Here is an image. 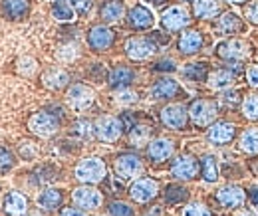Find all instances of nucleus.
Instances as JSON below:
<instances>
[{
    "label": "nucleus",
    "instance_id": "412c9836",
    "mask_svg": "<svg viewBox=\"0 0 258 216\" xmlns=\"http://www.w3.org/2000/svg\"><path fill=\"white\" fill-rule=\"evenodd\" d=\"M36 204L42 212H56L64 206V190L54 188V186H46L40 190Z\"/></svg>",
    "mask_w": 258,
    "mask_h": 216
},
{
    "label": "nucleus",
    "instance_id": "c9c22d12",
    "mask_svg": "<svg viewBox=\"0 0 258 216\" xmlns=\"http://www.w3.org/2000/svg\"><path fill=\"white\" fill-rule=\"evenodd\" d=\"M16 155H18L22 161H34V159L40 155V145H38L34 139H22V141H18V145H16Z\"/></svg>",
    "mask_w": 258,
    "mask_h": 216
},
{
    "label": "nucleus",
    "instance_id": "0eeeda50",
    "mask_svg": "<svg viewBox=\"0 0 258 216\" xmlns=\"http://www.w3.org/2000/svg\"><path fill=\"white\" fill-rule=\"evenodd\" d=\"M125 56L131 62H145L149 58H153L159 50V46L153 42V38H145V36H133L125 40Z\"/></svg>",
    "mask_w": 258,
    "mask_h": 216
},
{
    "label": "nucleus",
    "instance_id": "6e6d98bb",
    "mask_svg": "<svg viewBox=\"0 0 258 216\" xmlns=\"http://www.w3.org/2000/svg\"><path fill=\"white\" fill-rule=\"evenodd\" d=\"M24 216H44V212L38 208V210H28V212H26Z\"/></svg>",
    "mask_w": 258,
    "mask_h": 216
},
{
    "label": "nucleus",
    "instance_id": "2f4dec72",
    "mask_svg": "<svg viewBox=\"0 0 258 216\" xmlns=\"http://www.w3.org/2000/svg\"><path fill=\"white\" fill-rule=\"evenodd\" d=\"M163 198H165V202H167L169 206L183 204V202L189 198V188L183 185H177V183L167 185L165 186V190H163Z\"/></svg>",
    "mask_w": 258,
    "mask_h": 216
},
{
    "label": "nucleus",
    "instance_id": "f3484780",
    "mask_svg": "<svg viewBox=\"0 0 258 216\" xmlns=\"http://www.w3.org/2000/svg\"><path fill=\"white\" fill-rule=\"evenodd\" d=\"M70 74L66 71L64 67L60 65H52V67H46L40 76V84L50 90V92H62V90H68L70 88Z\"/></svg>",
    "mask_w": 258,
    "mask_h": 216
},
{
    "label": "nucleus",
    "instance_id": "ddd939ff",
    "mask_svg": "<svg viewBox=\"0 0 258 216\" xmlns=\"http://www.w3.org/2000/svg\"><path fill=\"white\" fill-rule=\"evenodd\" d=\"M191 12L185 6H169L165 8L161 14V26L167 32H183L187 30V26L191 24Z\"/></svg>",
    "mask_w": 258,
    "mask_h": 216
},
{
    "label": "nucleus",
    "instance_id": "20e7f679",
    "mask_svg": "<svg viewBox=\"0 0 258 216\" xmlns=\"http://www.w3.org/2000/svg\"><path fill=\"white\" fill-rule=\"evenodd\" d=\"M125 133V125L121 117L115 115H99L94 121V135L101 143H117Z\"/></svg>",
    "mask_w": 258,
    "mask_h": 216
},
{
    "label": "nucleus",
    "instance_id": "393cba45",
    "mask_svg": "<svg viewBox=\"0 0 258 216\" xmlns=\"http://www.w3.org/2000/svg\"><path fill=\"white\" fill-rule=\"evenodd\" d=\"M215 198H217V202L223 206V208H238V206H242L244 204V198H246V194H244V190L240 188V186H223L217 194H215Z\"/></svg>",
    "mask_w": 258,
    "mask_h": 216
},
{
    "label": "nucleus",
    "instance_id": "de8ad7c7",
    "mask_svg": "<svg viewBox=\"0 0 258 216\" xmlns=\"http://www.w3.org/2000/svg\"><path fill=\"white\" fill-rule=\"evenodd\" d=\"M244 16H246V20H248L250 24L258 26V2H252V4H248V6L244 8Z\"/></svg>",
    "mask_w": 258,
    "mask_h": 216
},
{
    "label": "nucleus",
    "instance_id": "f03ea898",
    "mask_svg": "<svg viewBox=\"0 0 258 216\" xmlns=\"http://www.w3.org/2000/svg\"><path fill=\"white\" fill-rule=\"evenodd\" d=\"M107 177V167L99 157H86L76 163L74 179L80 185H99Z\"/></svg>",
    "mask_w": 258,
    "mask_h": 216
},
{
    "label": "nucleus",
    "instance_id": "9d476101",
    "mask_svg": "<svg viewBox=\"0 0 258 216\" xmlns=\"http://www.w3.org/2000/svg\"><path fill=\"white\" fill-rule=\"evenodd\" d=\"M96 101V92L88 84H70L66 90V103L74 111H86L94 105Z\"/></svg>",
    "mask_w": 258,
    "mask_h": 216
},
{
    "label": "nucleus",
    "instance_id": "72a5a7b5",
    "mask_svg": "<svg viewBox=\"0 0 258 216\" xmlns=\"http://www.w3.org/2000/svg\"><path fill=\"white\" fill-rule=\"evenodd\" d=\"M240 151L248 155H258V127H248L240 135Z\"/></svg>",
    "mask_w": 258,
    "mask_h": 216
},
{
    "label": "nucleus",
    "instance_id": "7c9ffc66",
    "mask_svg": "<svg viewBox=\"0 0 258 216\" xmlns=\"http://www.w3.org/2000/svg\"><path fill=\"white\" fill-rule=\"evenodd\" d=\"M193 14L199 20H213L221 14V2L219 0H195Z\"/></svg>",
    "mask_w": 258,
    "mask_h": 216
},
{
    "label": "nucleus",
    "instance_id": "423d86ee",
    "mask_svg": "<svg viewBox=\"0 0 258 216\" xmlns=\"http://www.w3.org/2000/svg\"><path fill=\"white\" fill-rule=\"evenodd\" d=\"M159 192H161V185L153 177L135 179L129 186V198L137 204H149L151 200H155L159 196Z\"/></svg>",
    "mask_w": 258,
    "mask_h": 216
},
{
    "label": "nucleus",
    "instance_id": "c03bdc74",
    "mask_svg": "<svg viewBox=\"0 0 258 216\" xmlns=\"http://www.w3.org/2000/svg\"><path fill=\"white\" fill-rule=\"evenodd\" d=\"M181 216H213L203 202H189L181 208Z\"/></svg>",
    "mask_w": 258,
    "mask_h": 216
},
{
    "label": "nucleus",
    "instance_id": "1a4fd4ad",
    "mask_svg": "<svg viewBox=\"0 0 258 216\" xmlns=\"http://www.w3.org/2000/svg\"><path fill=\"white\" fill-rule=\"evenodd\" d=\"M72 202L88 212L99 210L103 206V192L96 185H80L72 190Z\"/></svg>",
    "mask_w": 258,
    "mask_h": 216
},
{
    "label": "nucleus",
    "instance_id": "58836bf2",
    "mask_svg": "<svg viewBox=\"0 0 258 216\" xmlns=\"http://www.w3.org/2000/svg\"><path fill=\"white\" fill-rule=\"evenodd\" d=\"M242 115L250 121H258V93H250L242 101Z\"/></svg>",
    "mask_w": 258,
    "mask_h": 216
},
{
    "label": "nucleus",
    "instance_id": "bb28decb",
    "mask_svg": "<svg viewBox=\"0 0 258 216\" xmlns=\"http://www.w3.org/2000/svg\"><path fill=\"white\" fill-rule=\"evenodd\" d=\"M125 16V2L123 0H105L99 8V18L103 24L119 22Z\"/></svg>",
    "mask_w": 258,
    "mask_h": 216
},
{
    "label": "nucleus",
    "instance_id": "7ed1b4c3",
    "mask_svg": "<svg viewBox=\"0 0 258 216\" xmlns=\"http://www.w3.org/2000/svg\"><path fill=\"white\" fill-rule=\"evenodd\" d=\"M145 165H143V159L133 151H125V153L115 155L113 159V175L115 179L119 181H135L141 173H143Z\"/></svg>",
    "mask_w": 258,
    "mask_h": 216
},
{
    "label": "nucleus",
    "instance_id": "052dcab7",
    "mask_svg": "<svg viewBox=\"0 0 258 216\" xmlns=\"http://www.w3.org/2000/svg\"><path fill=\"white\" fill-rule=\"evenodd\" d=\"M56 2H64V0H56Z\"/></svg>",
    "mask_w": 258,
    "mask_h": 216
},
{
    "label": "nucleus",
    "instance_id": "864d4df0",
    "mask_svg": "<svg viewBox=\"0 0 258 216\" xmlns=\"http://www.w3.org/2000/svg\"><path fill=\"white\" fill-rule=\"evenodd\" d=\"M238 95H240L238 92H226L225 93V101H226V103H236V101H238Z\"/></svg>",
    "mask_w": 258,
    "mask_h": 216
},
{
    "label": "nucleus",
    "instance_id": "603ef678",
    "mask_svg": "<svg viewBox=\"0 0 258 216\" xmlns=\"http://www.w3.org/2000/svg\"><path fill=\"white\" fill-rule=\"evenodd\" d=\"M141 216H163V208L161 206H147Z\"/></svg>",
    "mask_w": 258,
    "mask_h": 216
},
{
    "label": "nucleus",
    "instance_id": "b1692460",
    "mask_svg": "<svg viewBox=\"0 0 258 216\" xmlns=\"http://www.w3.org/2000/svg\"><path fill=\"white\" fill-rule=\"evenodd\" d=\"M203 44H205V38L199 30H183L177 40L179 54L183 56H195L197 52H201Z\"/></svg>",
    "mask_w": 258,
    "mask_h": 216
},
{
    "label": "nucleus",
    "instance_id": "5701e85b",
    "mask_svg": "<svg viewBox=\"0 0 258 216\" xmlns=\"http://www.w3.org/2000/svg\"><path fill=\"white\" fill-rule=\"evenodd\" d=\"M234 135H236V125L230 121H217L207 131V139L213 145H226L234 139Z\"/></svg>",
    "mask_w": 258,
    "mask_h": 216
},
{
    "label": "nucleus",
    "instance_id": "9b49d317",
    "mask_svg": "<svg viewBox=\"0 0 258 216\" xmlns=\"http://www.w3.org/2000/svg\"><path fill=\"white\" fill-rule=\"evenodd\" d=\"M86 42L90 46L92 52L96 54H103V52H109L115 44V32L111 30L107 24H96L88 30L86 36Z\"/></svg>",
    "mask_w": 258,
    "mask_h": 216
},
{
    "label": "nucleus",
    "instance_id": "3c124183",
    "mask_svg": "<svg viewBox=\"0 0 258 216\" xmlns=\"http://www.w3.org/2000/svg\"><path fill=\"white\" fill-rule=\"evenodd\" d=\"M151 38H153V42H155L157 46L167 44V42L171 40V36H169V34H165V36H163V32H153V34H151Z\"/></svg>",
    "mask_w": 258,
    "mask_h": 216
},
{
    "label": "nucleus",
    "instance_id": "f8f14e48",
    "mask_svg": "<svg viewBox=\"0 0 258 216\" xmlns=\"http://www.w3.org/2000/svg\"><path fill=\"white\" fill-rule=\"evenodd\" d=\"M171 177L177 181H193L199 177L201 171V161L189 153H183L175 157V161L171 163Z\"/></svg>",
    "mask_w": 258,
    "mask_h": 216
},
{
    "label": "nucleus",
    "instance_id": "4c0bfd02",
    "mask_svg": "<svg viewBox=\"0 0 258 216\" xmlns=\"http://www.w3.org/2000/svg\"><path fill=\"white\" fill-rule=\"evenodd\" d=\"M18 163V155L14 153L12 149L0 145V175H6L10 173Z\"/></svg>",
    "mask_w": 258,
    "mask_h": 216
},
{
    "label": "nucleus",
    "instance_id": "37998d69",
    "mask_svg": "<svg viewBox=\"0 0 258 216\" xmlns=\"http://www.w3.org/2000/svg\"><path fill=\"white\" fill-rule=\"evenodd\" d=\"M137 99H139L137 92H133V90H129V88L115 90V95H113V101H115L117 105H121V107H129V105H133Z\"/></svg>",
    "mask_w": 258,
    "mask_h": 216
},
{
    "label": "nucleus",
    "instance_id": "5fc2aeb1",
    "mask_svg": "<svg viewBox=\"0 0 258 216\" xmlns=\"http://www.w3.org/2000/svg\"><path fill=\"white\" fill-rule=\"evenodd\" d=\"M234 216H258L254 210H248V208H244V210H238Z\"/></svg>",
    "mask_w": 258,
    "mask_h": 216
},
{
    "label": "nucleus",
    "instance_id": "f257e3e1",
    "mask_svg": "<svg viewBox=\"0 0 258 216\" xmlns=\"http://www.w3.org/2000/svg\"><path fill=\"white\" fill-rule=\"evenodd\" d=\"M62 121L64 117H60L58 113H54L52 107H48L30 113V117L26 119V129L38 139H52L62 129Z\"/></svg>",
    "mask_w": 258,
    "mask_h": 216
},
{
    "label": "nucleus",
    "instance_id": "4468645a",
    "mask_svg": "<svg viewBox=\"0 0 258 216\" xmlns=\"http://www.w3.org/2000/svg\"><path fill=\"white\" fill-rule=\"evenodd\" d=\"M30 210V198L22 190H8L2 196L0 212L2 216H24Z\"/></svg>",
    "mask_w": 258,
    "mask_h": 216
},
{
    "label": "nucleus",
    "instance_id": "a19ab883",
    "mask_svg": "<svg viewBox=\"0 0 258 216\" xmlns=\"http://www.w3.org/2000/svg\"><path fill=\"white\" fill-rule=\"evenodd\" d=\"M74 8L70 6V4H66V2H56L54 6H52V16L58 20V22H72L74 20Z\"/></svg>",
    "mask_w": 258,
    "mask_h": 216
},
{
    "label": "nucleus",
    "instance_id": "6e6552de",
    "mask_svg": "<svg viewBox=\"0 0 258 216\" xmlns=\"http://www.w3.org/2000/svg\"><path fill=\"white\" fill-rule=\"evenodd\" d=\"M219 115V105L217 101L211 99H195L189 105V119L195 127H209L215 123Z\"/></svg>",
    "mask_w": 258,
    "mask_h": 216
},
{
    "label": "nucleus",
    "instance_id": "a18cd8bd",
    "mask_svg": "<svg viewBox=\"0 0 258 216\" xmlns=\"http://www.w3.org/2000/svg\"><path fill=\"white\" fill-rule=\"evenodd\" d=\"M72 8L80 16H88L94 8V0H72Z\"/></svg>",
    "mask_w": 258,
    "mask_h": 216
},
{
    "label": "nucleus",
    "instance_id": "39448f33",
    "mask_svg": "<svg viewBox=\"0 0 258 216\" xmlns=\"http://www.w3.org/2000/svg\"><path fill=\"white\" fill-rule=\"evenodd\" d=\"M159 121L171 131H185L189 125V107L183 103H167L159 111Z\"/></svg>",
    "mask_w": 258,
    "mask_h": 216
},
{
    "label": "nucleus",
    "instance_id": "13d9d810",
    "mask_svg": "<svg viewBox=\"0 0 258 216\" xmlns=\"http://www.w3.org/2000/svg\"><path fill=\"white\" fill-rule=\"evenodd\" d=\"M145 2H151L153 6H163L165 2H169V0H145Z\"/></svg>",
    "mask_w": 258,
    "mask_h": 216
},
{
    "label": "nucleus",
    "instance_id": "2eb2a0df",
    "mask_svg": "<svg viewBox=\"0 0 258 216\" xmlns=\"http://www.w3.org/2000/svg\"><path fill=\"white\" fill-rule=\"evenodd\" d=\"M175 149H177V143L169 137H155L147 143L145 147V155L147 159L153 163V165H161V163H167L173 155H175Z\"/></svg>",
    "mask_w": 258,
    "mask_h": 216
},
{
    "label": "nucleus",
    "instance_id": "79ce46f5",
    "mask_svg": "<svg viewBox=\"0 0 258 216\" xmlns=\"http://www.w3.org/2000/svg\"><path fill=\"white\" fill-rule=\"evenodd\" d=\"M107 214L109 216H135V210L129 202L123 200H111L107 204Z\"/></svg>",
    "mask_w": 258,
    "mask_h": 216
},
{
    "label": "nucleus",
    "instance_id": "8fccbe9b",
    "mask_svg": "<svg viewBox=\"0 0 258 216\" xmlns=\"http://www.w3.org/2000/svg\"><path fill=\"white\" fill-rule=\"evenodd\" d=\"M60 216H90L88 214V210H84V208H80V206H62L60 208Z\"/></svg>",
    "mask_w": 258,
    "mask_h": 216
},
{
    "label": "nucleus",
    "instance_id": "a878e982",
    "mask_svg": "<svg viewBox=\"0 0 258 216\" xmlns=\"http://www.w3.org/2000/svg\"><path fill=\"white\" fill-rule=\"evenodd\" d=\"M58 167L54 163H40L30 171V183L34 186H48L58 179Z\"/></svg>",
    "mask_w": 258,
    "mask_h": 216
},
{
    "label": "nucleus",
    "instance_id": "a211bd4d",
    "mask_svg": "<svg viewBox=\"0 0 258 216\" xmlns=\"http://www.w3.org/2000/svg\"><path fill=\"white\" fill-rule=\"evenodd\" d=\"M30 0H0V14L8 22H22L30 16Z\"/></svg>",
    "mask_w": 258,
    "mask_h": 216
},
{
    "label": "nucleus",
    "instance_id": "4be33fe9",
    "mask_svg": "<svg viewBox=\"0 0 258 216\" xmlns=\"http://www.w3.org/2000/svg\"><path fill=\"white\" fill-rule=\"evenodd\" d=\"M135 82V69L125 63H117L111 67V71L107 74V84L111 90H123L131 88V84Z\"/></svg>",
    "mask_w": 258,
    "mask_h": 216
},
{
    "label": "nucleus",
    "instance_id": "6ab92c4d",
    "mask_svg": "<svg viewBox=\"0 0 258 216\" xmlns=\"http://www.w3.org/2000/svg\"><path fill=\"white\" fill-rule=\"evenodd\" d=\"M125 20H127L129 28L135 32L149 30V28H153V22H155L153 12H151L145 4H135V6H131L127 10Z\"/></svg>",
    "mask_w": 258,
    "mask_h": 216
},
{
    "label": "nucleus",
    "instance_id": "473e14b6",
    "mask_svg": "<svg viewBox=\"0 0 258 216\" xmlns=\"http://www.w3.org/2000/svg\"><path fill=\"white\" fill-rule=\"evenodd\" d=\"M181 74L189 82H207V78H209L211 71H209V63L207 62H195V63H187Z\"/></svg>",
    "mask_w": 258,
    "mask_h": 216
},
{
    "label": "nucleus",
    "instance_id": "bf43d9fd",
    "mask_svg": "<svg viewBox=\"0 0 258 216\" xmlns=\"http://www.w3.org/2000/svg\"><path fill=\"white\" fill-rule=\"evenodd\" d=\"M228 4H244V2H248V0H225Z\"/></svg>",
    "mask_w": 258,
    "mask_h": 216
},
{
    "label": "nucleus",
    "instance_id": "f704fd0d",
    "mask_svg": "<svg viewBox=\"0 0 258 216\" xmlns=\"http://www.w3.org/2000/svg\"><path fill=\"white\" fill-rule=\"evenodd\" d=\"M201 175L207 183H217L219 179V163L213 155H205L201 159Z\"/></svg>",
    "mask_w": 258,
    "mask_h": 216
},
{
    "label": "nucleus",
    "instance_id": "4d7b16f0",
    "mask_svg": "<svg viewBox=\"0 0 258 216\" xmlns=\"http://www.w3.org/2000/svg\"><path fill=\"white\" fill-rule=\"evenodd\" d=\"M250 198H252V202L254 204H258V190L254 188V190H250Z\"/></svg>",
    "mask_w": 258,
    "mask_h": 216
},
{
    "label": "nucleus",
    "instance_id": "09e8293b",
    "mask_svg": "<svg viewBox=\"0 0 258 216\" xmlns=\"http://www.w3.org/2000/svg\"><path fill=\"white\" fill-rule=\"evenodd\" d=\"M246 82H248L250 88L258 90V63L250 65V67L246 69Z\"/></svg>",
    "mask_w": 258,
    "mask_h": 216
},
{
    "label": "nucleus",
    "instance_id": "e433bc0d",
    "mask_svg": "<svg viewBox=\"0 0 258 216\" xmlns=\"http://www.w3.org/2000/svg\"><path fill=\"white\" fill-rule=\"evenodd\" d=\"M38 65L40 63L34 60L32 56H22V58H18L16 60V74L18 76H22V78H32L36 76V71H38Z\"/></svg>",
    "mask_w": 258,
    "mask_h": 216
},
{
    "label": "nucleus",
    "instance_id": "ea45409f",
    "mask_svg": "<svg viewBox=\"0 0 258 216\" xmlns=\"http://www.w3.org/2000/svg\"><path fill=\"white\" fill-rule=\"evenodd\" d=\"M72 135L80 139H92L94 137V123L88 119H76L72 125Z\"/></svg>",
    "mask_w": 258,
    "mask_h": 216
},
{
    "label": "nucleus",
    "instance_id": "c756f323",
    "mask_svg": "<svg viewBox=\"0 0 258 216\" xmlns=\"http://www.w3.org/2000/svg\"><path fill=\"white\" fill-rule=\"evenodd\" d=\"M234 80H236V74H232L230 69H225V67H219V69H215V71L209 74L207 84H209L211 90L225 92V90H228L234 84Z\"/></svg>",
    "mask_w": 258,
    "mask_h": 216
},
{
    "label": "nucleus",
    "instance_id": "dca6fc26",
    "mask_svg": "<svg viewBox=\"0 0 258 216\" xmlns=\"http://www.w3.org/2000/svg\"><path fill=\"white\" fill-rule=\"evenodd\" d=\"M217 56L221 60H226V62L244 60L250 56V44L246 40H240V38H230V40L217 46Z\"/></svg>",
    "mask_w": 258,
    "mask_h": 216
},
{
    "label": "nucleus",
    "instance_id": "aec40b11",
    "mask_svg": "<svg viewBox=\"0 0 258 216\" xmlns=\"http://www.w3.org/2000/svg\"><path fill=\"white\" fill-rule=\"evenodd\" d=\"M181 93H183V90H181L179 82L173 80V78H169V76L159 78V80L149 88V95H151V99H155V101H171L173 97H177V95H181Z\"/></svg>",
    "mask_w": 258,
    "mask_h": 216
},
{
    "label": "nucleus",
    "instance_id": "cd10ccee",
    "mask_svg": "<svg viewBox=\"0 0 258 216\" xmlns=\"http://www.w3.org/2000/svg\"><path fill=\"white\" fill-rule=\"evenodd\" d=\"M127 135H129V143L133 147H147V143L153 139V125L149 123H133L127 129Z\"/></svg>",
    "mask_w": 258,
    "mask_h": 216
},
{
    "label": "nucleus",
    "instance_id": "49530a36",
    "mask_svg": "<svg viewBox=\"0 0 258 216\" xmlns=\"http://www.w3.org/2000/svg\"><path fill=\"white\" fill-rule=\"evenodd\" d=\"M175 69H177V63L171 58H163L153 65V71H175Z\"/></svg>",
    "mask_w": 258,
    "mask_h": 216
},
{
    "label": "nucleus",
    "instance_id": "c85d7f7f",
    "mask_svg": "<svg viewBox=\"0 0 258 216\" xmlns=\"http://www.w3.org/2000/svg\"><path fill=\"white\" fill-rule=\"evenodd\" d=\"M215 28H217V32L221 36H234V34L242 32L244 24L238 18V14H234V12H223L221 18L217 20V26Z\"/></svg>",
    "mask_w": 258,
    "mask_h": 216
}]
</instances>
